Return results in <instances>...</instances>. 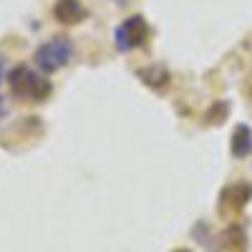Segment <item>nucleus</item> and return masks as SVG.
Returning <instances> with one entry per match:
<instances>
[{
	"instance_id": "20e7f679",
	"label": "nucleus",
	"mask_w": 252,
	"mask_h": 252,
	"mask_svg": "<svg viewBox=\"0 0 252 252\" xmlns=\"http://www.w3.org/2000/svg\"><path fill=\"white\" fill-rule=\"evenodd\" d=\"M53 15L61 23H81L86 18V8L81 0H58L53 5Z\"/></svg>"
},
{
	"instance_id": "423d86ee",
	"label": "nucleus",
	"mask_w": 252,
	"mask_h": 252,
	"mask_svg": "<svg viewBox=\"0 0 252 252\" xmlns=\"http://www.w3.org/2000/svg\"><path fill=\"white\" fill-rule=\"evenodd\" d=\"M139 76L144 78L146 86H154V89L164 86V83L169 81V76H166L164 68H144V71H139Z\"/></svg>"
},
{
	"instance_id": "6e6552de",
	"label": "nucleus",
	"mask_w": 252,
	"mask_h": 252,
	"mask_svg": "<svg viewBox=\"0 0 252 252\" xmlns=\"http://www.w3.org/2000/svg\"><path fill=\"white\" fill-rule=\"evenodd\" d=\"M3 111H5V101L0 98V116H3Z\"/></svg>"
},
{
	"instance_id": "f257e3e1",
	"label": "nucleus",
	"mask_w": 252,
	"mask_h": 252,
	"mask_svg": "<svg viewBox=\"0 0 252 252\" xmlns=\"http://www.w3.org/2000/svg\"><path fill=\"white\" fill-rule=\"evenodd\" d=\"M8 83H10V94L18 96V98L43 101L51 94V83L28 66H15L8 76Z\"/></svg>"
},
{
	"instance_id": "39448f33",
	"label": "nucleus",
	"mask_w": 252,
	"mask_h": 252,
	"mask_svg": "<svg viewBox=\"0 0 252 252\" xmlns=\"http://www.w3.org/2000/svg\"><path fill=\"white\" fill-rule=\"evenodd\" d=\"M252 149V134L247 126H237L232 134V154L235 157H247Z\"/></svg>"
},
{
	"instance_id": "1a4fd4ad",
	"label": "nucleus",
	"mask_w": 252,
	"mask_h": 252,
	"mask_svg": "<svg viewBox=\"0 0 252 252\" xmlns=\"http://www.w3.org/2000/svg\"><path fill=\"white\" fill-rule=\"evenodd\" d=\"M174 252H189V250H174Z\"/></svg>"
},
{
	"instance_id": "7ed1b4c3",
	"label": "nucleus",
	"mask_w": 252,
	"mask_h": 252,
	"mask_svg": "<svg viewBox=\"0 0 252 252\" xmlns=\"http://www.w3.org/2000/svg\"><path fill=\"white\" fill-rule=\"evenodd\" d=\"M149 38V26L141 15H131L116 28V46L119 51H131L144 46V40Z\"/></svg>"
},
{
	"instance_id": "0eeeda50",
	"label": "nucleus",
	"mask_w": 252,
	"mask_h": 252,
	"mask_svg": "<svg viewBox=\"0 0 252 252\" xmlns=\"http://www.w3.org/2000/svg\"><path fill=\"white\" fill-rule=\"evenodd\" d=\"M3 78H5V66H3V58H0V86H3Z\"/></svg>"
},
{
	"instance_id": "f03ea898",
	"label": "nucleus",
	"mask_w": 252,
	"mask_h": 252,
	"mask_svg": "<svg viewBox=\"0 0 252 252\" xmlns=\"http://www.w3.org/2000/svg\"><path fill=\"white\" fill-rule=\"evenodd\" d=\"M73 58V43H71V38L66 35H56L51 40H46L43 46H38L33 61H35V66L43 71V73H56L61 71L63 66H68Z\"/></svg>"
}]
</instances>
